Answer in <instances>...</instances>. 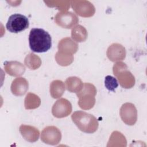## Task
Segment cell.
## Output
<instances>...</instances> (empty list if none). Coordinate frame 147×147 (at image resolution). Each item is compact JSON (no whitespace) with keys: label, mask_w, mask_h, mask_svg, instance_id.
I'll list each match as a JSON object with an SVG mask.
<instances>
[{"label":"cell","mask_w":147,"mask_h":147,"mask_svg":"<svg viewBox=\"0 0 147 147\" xmlns=\"http://www.w3.org/2000/svg\"><path fill=\"white\" fill-rule=\"evenodd\" d=\"M29 44L34 52H45L52 47V38L49 33L43 29L32 28L29 36Z\"/></svg>","instance_id":"obj_1"},{"label":"cell","mask_w":147,"mask_h":147,"mask_svg":"<svg viewBox=\"0 0 147 147\" xmlns=\"http://www.w3.org/2000/svg\"><path fill=\"white\" fill-rule=\"evenodd\" d=\"M72 119L78 128L85 133H94L98 127L96 118L86 112L75 111L72 115Z\"/></svg>","instance_id":"obj_2"},{"label":"cell","mask_w":147,"mask_h":147,"mask_svg":"<svg viewBox=\"0 0 147 147\" xmlns=\"http://www.w3.org/2000/svg\"><path fill=\"white\" fill-rule=\"evenodd\" d=\"M29 26L28 18L24 15L16 13L11 15L6 23V27L11 33H17L21 32Z\"/></svg>","instance_id":"obj_3"},{"label":"cell","mask_w":147,"mask_h":147,"mask_svg":"<svg viewBox=\"0 0 147 147\" xmlns=\"http://www.w3.org/2000/svg\"><path fill=\"white\" fill-rule=\"evenodd\" d=\"M55 21L59 26L64 28L69 29L77 24L78 18L76 15L71 12H61L57 13Z\"/></svg>","instance_id":"obj_4"},{"label":"cell","mask_w":147,"mask_h":147,"mask_svg":"<svg viewBox=\"0 0 147 147\" xmlns=\"http://www.w3.org/2000/svg\"><path fill=\"white\" fill-rule=\"evenodd\" d=\"M72 110L70 102L65 99L61 98L56 101L52 107V114L57 118L67 117Z\"/></svg>","instance_id":"obj_5"},{"label":"cell","mask_w":147,"mask_h":147,"mask_svg":"<svg viewBox=\"0 0 147 147\" xmlns=\"http://www.w3.org/2000/svg\"><path fill=\"white\" fill-rule=\"evenodd\" d=\"M74 10L80 16L90 17L94 14L95 10L87 9L94 7L92 3L86 1H72L70 2Z\"/></svg>","instance_id":"obj_6"},{"label":"cell","mask_w":147,"mask_h":147,"mask_svg":"<svg viewBox=\"0 0 147 147\" xmlns=\"http://www.w3.org/2000/svg\"><path fill=\"white\" fill-rule=\"evenodd\" d=\"M28 89V83L22 78H17L13 81L11 90L12 93L16 95H22Z\"/></svg>","instance_id":"obj_7"},{"label":"cell","mask_w":147,"mask_h":147,"mask_svg":"<svg viewBox=\"0 0 147 147\" xmlns=\"http://www.w3.org/2000/svg\"><path fill=\"white\" fill-rule=\"evenodd\" d=\"M4 67L6 72L11 76L21 75L25 72V70L16 69L24 67L21 63L17 61H5L4 63Z\"/></svg>","instance_id":"obj_8"},{"label":"cell","mask_w":147,"mask_h":147,"mask_svg":"<svg viewBox=\"0 0 147 147\" xmlns=\"http://www.w3.org/2000/svg\"><path fill=\"white\" fill-rule=\"evenodd\" d=\"M105 85L108 90L114 91L115 89L118 86V83L115 78L111 76L108 75L105 77Z\"/></svg>","instance_id":"obj_9"}]
</instances>
